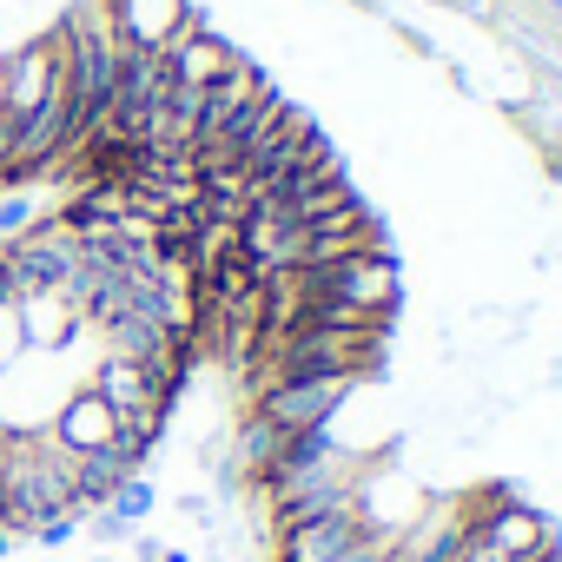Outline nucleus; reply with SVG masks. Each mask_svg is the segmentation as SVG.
<instances>
[{
    "label": "nucleus",
    "instance_id": "nucleus-1",
    "mask_svg": "<svg viewBox=\"0 0 562 562\" xmlns=\"http://www.w3.org/2000/svg\"><path fill=\"white\" fill-rule=\"evenodd\" d=\"M205 364L186 245L113 186L0 232V536L47 542L133 490Z\"/></svg>",
    "mask_w": 562,
    "mask_h": 562
}]
</instances>
